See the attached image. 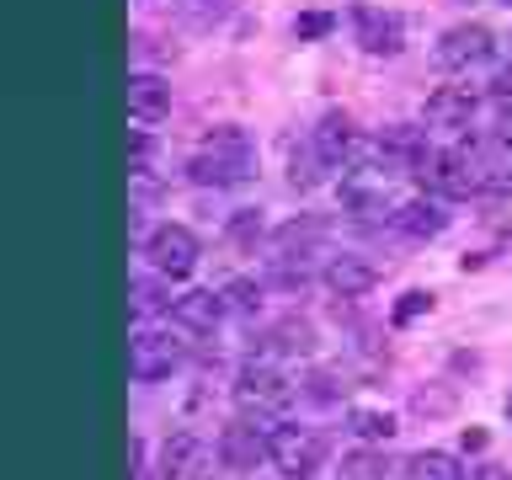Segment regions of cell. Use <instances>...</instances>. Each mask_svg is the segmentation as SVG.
<instances>
[{"mask_svg": "<svg viewBox=\"0 0 512 480\" xmlns=\"http://www.w3.org/2000/svg\"><path fill=\"white\" fill-rule=\"evenodd\" d=\"M155 304H160V299H155V288H150V283H134V310L144 315V310H155Z\"/></svg>", "mask_w": 512, "mask_h": 480, "instance_id": "obj_25", "label": "cell"}, {"mask_svg": "<svg viewBox=\"0 0 512 480\" xmlns=\"http://www.w3.org/2000/svg\"><path fill=\"white\" fill-rule=\"evenodd\" d=\"M480 448H486V432H480V427H464V454H480Z\"/></svg>", "mask_w": 512, "mask_h": 480, "instance_id": "obj_27", "label": "cell"}, {"mask_svg": "<svg viewBox=\"0 0 512 480\" xmlns=\"http://www.w3.org/2000/svg\"><path fill=\"white\" fill-rule=\"evenodd\" d=\"M256 235H262V214H256V208H240V214H230V240L251 246Z\"/></svg>", "mask_w": 512, "mask_h": 480, "instance_id": "obj_21", "label": "cell"}, {"mask_svg": "<svg viewBox=\"0 0 512 480\" xmlns=\"http://www.w3.org/2000/svg\"><path fill=\"white\" fill-rule=\"evenodd\" d=\"M144 256H150V267L160 278L182 283V278H192V267H198V235H192L187 224H155V230L144 235Z\"/></svg>", "mask_w": 512, "mask_h": 480, "instance_id": "obj_4", "label": "cell"}, {"mask_svg": "<svg viewBox=\"0 0 512 480\" xmlns=\"http://www.w3.org/2000/svg\"><path fill=\"white\" fill-rule=\"evenodd\" d=\"M491 54H496V38H491V27H480V22H459L438 38L443 70H470V64H486Z\"/></svg>", "mask_w": 512, "mask_h": 480, "instance_id": "obj_7", "label": "cell"}, {"mask_svg": "<svg viewBox=\"0 0 512 480\" xmlns=\"http://www.w3.org/2000/svg\"><path fill=\"white\" fill-rule=\"evenodd\" d=\"M507 416H512V395H507Z\"/></svg>", "mask_w": 512, "mask_h": 480, "instance_id": "obj_31", "label": "cell"}, {"mask_svg": "<svg viewBox=\"0 0 512 480\" xmlns=\"http://www.w3.org/2000/svg\"><path fill=\"white\" fill-rule=\"evenodd\" d=\"M347 427L358 432L363 443H390L395 438V416L384 411V406H352L347 411Z\"/></svg>", "mask_w": 512, "mask_h": 480, "instance_id": "obj_16", "label": "cell"}, {"mask_svg": "<svg viewBox=\"0 0 512 480\" xmlns=\"http://www.w3.org/2000/svg\"><path fill=\"white\" fill-rule=\"evenodd\" d=\"M150 166V134L134 128V139H128V171H144Z\"/></svg>", "mask_w": 512, "mask_h": 480, "instance_id": "obj_22", "label": "cell"}, {"mask_svg": "<svg viewBox=\"0 0 512 480\" xmlns=\"http://www.w3.org/2000/svg\"><path fill=\"white\" fill-rule=\"evenodd\" d=\"M251 139H246V128H235V123H224L214 128V134L203 139V150L192 155V182L198 187H235V182H246V171H251Z\"/></svg>", "mask_w": 512, "mask_h": 480, "instance_id": "obj_1", "label": "cell"}, {"mask_svg": "<svg viewBox=\"0 0 512 480\" xmlns=\"http://www.w3.org/2000/svg\"><path fill=\"white\" fill-rule=\"evenodd\" d=\"M422 315H432V294H427V288H411V294H400V304H395V326H411V320H422Z\"/></svg>", "mask_w": 512, "mask_h": 480, "instance_id": "obj_20", "label": "cell"}, {"mask_svg": "<svg viewBox=\"0 0 512 480\" xmlns=\"http://www.w3.org/2000/svg\"><path fill=\"white\" fill-rule=\"evenodd\" d=\"M214 454H219L224 470H256V464L267 459V438L256 427H224L219 443H214Z\"/></svg>", "mask_w": 512, "mask_h": 480, "instance_id": "obj_11", "label": "cell"}, {"mask_svg": "<svg viewBox=\"0 0 512 480\" xmlns=\"http://www.w3.org/2000/svg\"><path fill=\"white\" fill-rule=\"evenodd\" d=\"M294 32H299V38H326V32H331V16H326V11H310V16H299V22H294Z\"/></svg>", "mask_w": 512, "mask_h": 480, "instance_id": "obj_23", "label": "cell"}, {"mask_svg": "<svg viewBox=\"0 0 512 480\" xmlns=\"http://www.w3.org/2000/svg\"><path fill=\"white\" fill-rule=\"evenodd\" d=\"M347 470L358 475V480H379V475H384V464H379L374 454H358V459H347Z\"/></svg>", "mask_w": 512, "mask_h": 480, "instance_id": "obj_24", "label": "cell"}, {"mask_svg": "<svg viewBox=\"0 0 512 480\" xmlns=\"http://www.w3.org/2000/svg\"><path fill=\"white\" fill-rule=\"evenodd\" d=\"M352 32H358V43L368 54H395L400 48V16L379 11V6H358L352 11Z\"/></svg>", "mask_w": 512, "mask_h": 480, "instance_id": "obj_12", "label": "cell"}, {"mask_svg": "<svg viewBox=\"0 0 512 480\" xmlns=\"http://www.w3.org/2000/svg\"><path fill=\"white\" fill-rule=\"evenodd\" d=\"M272 347H283V352H310V347H315V331L304 326V320H278V326H272Z\"/></svg>", "mask_w": 512, "mask_h": 480, "instance_id": "obj_19", "label": "cell"}, {"mask_svg": "<svg viewBox=\"0 0 512 480\" xmlns=\"http://www.w3.org/2000/svg\"><path fill=\"white\" fill-rule=\"evenodd\" d=\"M379 262H368V256L358 251H342V256H331V267H326V283H331V294H342V299H363V294H374L379 288Z\"/></svg>", "mask_w": 512, "mask_h": 480, "instance_id": "obj_8", "label": "cell"}, {"mask_svg": "<svg viewBox=\"0 0 512 480\" xmlns=\"http://www.w3.org/2000/svg\"><path fill=\"white\" fill-rule=\"evenodd\" d=\"M470 480H512V475L502 470V464H475V470H470Z\"/></svg>", "mask_w": 512, "mask_h": 480, "instance_id": "obj_26", "label": "cell"}, {"mask_svg": "<svg viewBox=\"0 0 512 480\" xmlns=\"http://www.w3.org/2000/svg\"><path fill=\"white\" fill-rule=\"evenodd\" d=\"M427 128H470L475 118V91L470 86H438L422 107Z\"/></svg>", "mask_w": 512, "mask_h": 480, "instance_id": "obj_10", "label": "cell"}, {"mask_svg": "<svg viewBox=\"0 0 512 480\" xmlns=\"http://www.w3.org/2000/svg\"><path fill=\"white\" fill-rule=\"evenodd\" d=\"M224 6H230V0H203V11H214V16H219Z\"/></svg>", "mask_w": 512, "mask_h": 480, "instance_id": "obj_30", "label": "cell"}, {"mask_svg": "<svg viewBox=\"0 0 512 480\" xmlns=\"http://www.w3.org/2000/svg\"><path fill=\"white\" fill-rule=\"evenodd\" d=\"M422 176H427L432 192H443V198H470V192H480V182H486L480 166L464 150H432Z\"/></svg>", "mask_w": 512, "mask_h": 480, "instance_id": "obj_6", "label": "cell"}, {"mask_svg": "<svg viewBox=\"0 0 512 480\" xmlns=\"http://www.w3.org/2000/svg\"><path fill=\"white\" fill-rule=\"evenodd\" d=\"M208 464V443L198 432H171L166 448H160V475L166 480H198Z\"/></svg>", "mask_w": 512, "mask_h": 480, "instance_id": "obj_9", "label": "cell"}, {"mask_svg": "<svg viewBox=\"0 0 512 480\" xmlns=\"http://www.w3.org/2000/svg\"><path fill=\"white\" fill-rule=\"evenodd\" d=\"M171 112V86L160 75H128V118L134 123H160Z\"/></svg>", "mask_w": 512, "mask_h": 480, "instance_id": "obj_14", "label": "cell"}, {"mask_svg": "<svg viewBox=\"0 0 512 480\" xmlns=\"http://www.w3.org/2000/svg\"><path fill=\"white\" fill-rule=\"evenodd\" d=\"M310 384H315V390H310L315 400H331V395H336V390H331V374H315Z\"/></svg>", "mask_w": 512, "mask_h": 480, "instance_id": "obj_28", "label": "cell"}, {"mask_svg": "<svg viewBox=\"0 0 512 480\" xmlns=\"http://www.w3.org/2000/svg\"><path fill=\"white\" fill-rule=\"evenodd\" d=\"M502 139H507V144H512V102H507V107H502Z\"/></svg>", "mask_w": 512, "mask_h": 480, "instance_id": "obj_29", "label": "cell"}, {"mask_svg": "<svg viewBox=\"0 0 512 480\" xmlns=\"http://www.w3.org/2000/svg\"><path fill=\"white\" fill-rule=\"evenodd\" d=\"M390 224H395V235H406V240H432V235H443L448 214L432 198H406V203H395Z\"/></svg>", "mask_w": 512, "mask_h": 480, "instance_id": "obj_13", "label": "cell"}, {"mask_svg": "<svg viewBox=\"0 0 512 480\" xmlns=\"http://www.w3.org/2000/svg\"><path fill=\"white\" fill-rule=\"evenodd\" d=\"M326 438H320L315 427H294V422H278L267 432V459L278 464L288 480H310L326 470Z\"/></svg>", "mask_w": 512, "mask_h": 480, "instance_id": "obj_3", "label": "cell"}, {"mask_svg": "<svg viewBox=\"0 0 512 480\" xmlns=\"http://www.w3.org/2000/svg\"><path fill=\"white\" fill-rule=\"evenodd\" d=\"M171 315H176V326H187V331H214L224 320V294H208V288L182 294V299H171Z\"/></svg>", "mask_w": 512, "mask_h": 480, "instance_id": "obj_15", "label": "cell"}, {"mask_svg": "<svg viewBox=\"0 0 512 480\" xmlns=\"http://www.w3.org/2000/svg\"><path fill=\"white\" fill-rule=\"evenodd\" d=\"M406 480H464V470L454 464V454L427 448V454H411L406 459Z\"/></svg>", "mask_w": 512, "mask_h": 480, "instance_id": "obj_17", "label": "cell"}, {"mask_svg": "<svg viewBox=\"0 0 512 480\" xmlns=\"http://www.w3.org/2000/svg\"><path fill=\"white\" fill-rule=\"evenodd\" d=\"M182 368V342L166 331H139L134 347H128V374L139 384H155V379H171Z\"/></svg>", "mask_w": 512, "mask_h": 480, "instance_id": "obj_5", "label": "cell"}, {"mask_svg": "<svg viewBox=\"0 0 512 480\" xmlns=\"http://www.w3.org/2000/svg\"><path fill=\"white\" fill-rule=\"evenodd\" d=\"M235 406H240V416H256V422H278L294 406V384L272 363H251L235 374Z\"/></svg>", "mask_w": 512, "mask_h": 480, "instance_id": "obj_2", "label": "cell"}, {"mask_svg": "<svg viewBox=\"0 0 512 480\" xmlns=\"http://www.w3.org/2000/svg\"><path fill=\"white\" fill-rule=\"evenodd\" d=\"M454 406H459V395L448 384H427V390L411 395V411H422V416H448Z\"/></svg>", "mask_w": 512, "mask_h": 480, "instance_id": "obj_18", "label": "cell"}]
</instances>
